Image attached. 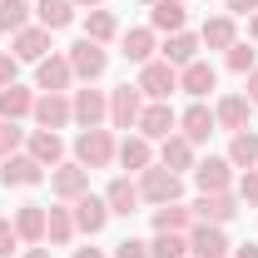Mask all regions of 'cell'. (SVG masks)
Listing matches in <instances>:
<instances>
[{
    "label": "cell",
    "mask_w": 258,
    "mask_h": 258,
    "mask_svg": "<svg viewBox=\"0 0 258 258\" xmlns=\"http://www.w3.org/2000/svg\"><path fill=\"white\" fill-rule=\"evenodd\" d=\"M214 129H219V119H214V109H209L204 99H194L189 109L179 114V134L189 139L194 149H199V144H209V134H214Z\"/></svg>",
    "instance_id": "5bb4252c"
},
{
    "label": "cell",
    "mask_w": 258,
    "mask_h": 258,
    "mask_svg": "<svg viewBox=\"0 0 258 258\" xmlns=\"http://www.w3.org/2000/svg\"><path fill=\"white\" fill-rule=\"evenodd\" d=\"M144 5H154V0H144Z\"/></svg>",
    "instance_id": "f907efd6"
},
{
    "label": "cell",
    "mask_w": 258,
    "mask_h": 258,
    "mask_svg": "<svg viewBox=\"0 0 258 258\" xmlns=\"http://www.w3.org/2000/svg\"><path fill=\"white\" fill-rule=\"evenodd\" d=\"M75 214H70V204H55V209H45V243L50 248H70L75 243Z\"/></svg>",
    "instance_id": "ffe728a7"
},
{
    "label": "cell",
    "mask_w": 258,
    "mask_h": 258,
    "mask_svg": "<svg viewBox=\"0 0 258 258\" xmlns=\"http://www.w3.org/2000/svg\"><path fill=\"white\" fill-rule=\"evenodd\" d=\"M20 144H25V129L10 124V119H0V164L10 159V154H20Z\"/></svg>",
    "instance_id": "74e56055"
},
{
    "label": "cell",
    "mask_w": 258,
    "mask_h": 258,
    "mask_svg": "<svg viewBox=\"0 0 258 258\" xmlns=\"http://www.w3.org/2000/svg\"><path fill=\"white\" fill-rule=\"evenodd\" d=\"M243 95H248V104H258V64L248 70V90H243Z\"/></svg>",
    "instance_id": "ee69618b"
},
{
    "label": "cell",
    "mask_w": 258,
    "mask_h": 258,
    "mask_svg": "<svg viewBox=\"0 0 258 258\" xmlns=\"http://www.w3.org/2000/svg\"><path fill=\"white\" fill-rule=\"evenodd\" d=\"M184 20H189L184 0H154V5H149V30L154 35H179Z\"/></svg>",
    "instance_id": "7402d4cb"
},
{
    "label": "cell",
    "mask_w": 258,
    "mask_h": 258,
    "mask_svg": "<svg viewBox=\"0 0 258 258\" xmlns=\"http://www.w3.org/2000/svg\"><path fill=\"white\" fill-rule=\"evenodd\" d=\"M114 159L124 164L129 174H144V169L154 164V144H149L144 134H124V139H119V154H114Z\"/></svg>",
    "instance_id": "484cf974"
},
{
    "label": "cell",
    "mask_w": 258,
    "mask_h": 258,
    "mask_svg": "<svg viewBox=\"0 0 258 258\" xmlns=\"http://www.w3.org/2000/svg\"><path fill=\"white\" fill-rule=\"evenodd\" d=\"M70 109H75V124H85V129H99L104 119H109V95L104 90H75L70 95Z\"/></svg>",
    "instance_id": "30bf717a"
},
{
    "label": "cell",
    "mask_w": 258,
    "mask_h": 258,
    "mask_svg": "<svg viewBox=\"0 0 258 258\" xmlns=\"http://www.w3.org/2000/svg\"><path fill=\"white\" fill-rule=\"evenodd\" d=\"M10 40H15L10 55H15L20 64H40L45 55H50V30H45V25H25L20 35H10Z\"/></svg>",
    "instance_id": "d6986e66"
},
{
    "label": "cell",
    "mask_w": 258,
    "mask_h": 258,
    "mask_svg": "<svg viewBox=\"0 0 258 258\" xmlns=\"http://www.w3.org/2000/svg\"><path fill=\"white\" fill-rule=\"evenodd\" d=\"M30 114H35V90H25L20 80L0 90V119H10V124H20V119H30Z\"/></svg>",
    "instance_id": "603a6c76"
},
{
    "label": "cell",
    "mask_w": 258,
    "mask_h": 258,
    "mask_svg": "<svg viewBox=\"0 0 258 258\" xmlns=\"http://www.w3.org/2000/svg\"><path fill=\"white\" fill-rule=\"evenodd\" d=\"M75 5H80V10H99L104 0H75Z\"/></svg>",
    "instance_id": "681fc988"
},
{
    "label": "cell",
    "mask_w": 258,
    "mask_h": 258,
    "mask_svg": "<svg viewBox=\"0 0 258 258\" xmlns=\"http://www.w3.org/2000/svg\"><path fill=\"white\" fill-rule=\"evenodd\" d=\"M70 85H75V70H70L64 55H45V60L35 64V90L40 95H64Z\"/></svg>",
    "instance_id": "7c38bea8"
},
{
    "label": "cell",
    "mask_w": 258,
    "mask_h": 258,
    "mask_svg": "<svg viewBox=\"0 0 258 258\" xmlns=\"http://www.w3.org/2000/svg\"><path fill=\"white\" fill-rule=\"evenodd\" d=\"M228 253H233V243L224 238L219 224H194L189 228V258H228Z\"/></svg>",
    "instance_id": "4fadbf2b"
},
{
    "label": "cell",
    "mask_w": 258,
    "mask_h": 258,
    "mask_svg": "<svg viewBox=\"0 0 258 258\" xmlns=\"http://www.w3.org/2000/svg\"><path fill=\"white\" fill-rule=\"evenodd\" d=\"M233 194H238V204H253V209H258V169H243Z\"/></svg>",
    "instance_id": "f35d334b"
},
{
    "label": "cell",
    "mask_w": 258,
    "mask_h": 258,
    "mask_svg": "<svg viewBox=\"0 0 258 258\" xmlns=\"http://www.w3.org/2000/svg\"><path fill=\"white\" fill-rule=\"evenodd\" d=\"M159 60H169L174 70H184V64H194V60H199V35H189V30L169 35V40L159 45Z\"/></svg>",
    "instance_id": "4dcf8cb0"
},
{
    "label": "cell",
    "mask_w": 258,
    "mask_h": 258,
    "mask_svg": "<svg viewBox=\"0 0 258 258\" xmlns=\"http://www.w3.org/2000/svg\"><path fill=\"white\" fill-rule=\"evenodd\" d=\"M75 0H35V25H45V30L55 35V30H64L70 20H75Z\"/></svg>",
    "instance_id": "1f68e13d"
},
{
    "label": "cell",
    "mask_w": 258,
    "mask_h": 258,
    "mask_svg": "<svg viewBox=\"0 0 258 258\" xmlns=\"http://www.w3.org/2000/svg\"><path fill=\"white\" fill-rule=\"evenodd\" d=\"M25 258H50V243H35V248H25Z\"/></svg>",
    "instance_id": "bcb514c9"
},
{
    "label": "cell",
    "mask_w": 258,
    "mask_h": 258,
    "mask_svg": "<svg viewBox=\"0 0 258 258\" xmlns=\"http://www.w3.org/2000/svg\"><path fill=\"white\" fill-rule=\"evenodd\" d=\"M149 258H189V233H154Z\"/></svg>",
    "instance_id": "d590c367"
},
{
    "label": "cell",
    "mask_w": 258,
    "mask_h": 258,
    "mask_svg": "<svg viewBox=\"0 0 258 258\" xmlns=\"http://www.w3.org/2000/svg\"><path fill=\"white\" fill-rule=\"evenodd\" d=\"M224 10H228V15H253L258 0H224Z\"/></svg>",
    "instance_id": "7bdbcfd3"
},
{
    "label": "cell",
    "mask_w": 258,
    "mask_h": 258,
    "mask_svg": "<svg viewBox=\"0 0 258 258\" xmlns=\"http://www.w3.org/2000/svg\"><path fill=\"white\" fill-rule=\"evenodd\" d=\"M159 164H164V169H174V174H184V169L199 164V159H194V144L179 134V129H174L169 139H159Z\"/></svg>",
    "instance_id": "83f0119b"
},
{
    "label": "cell",
    "mask_w": 258,
    "mask_h": 258,
    "mask_svg": "<svg viewBox=\"0 0 258 258\" xmlns=\"http://www.w3.org/2000/svg\"><path fill=\"white\" fill-rule=\"evenodd\" d=\"M15 248H20V233H15V224H10V219H0V258H10Z\"/></svg>",
    "instance_id": "ab89813d"
},
{
    "label": "cell",
    "mask_w": 258,
    "mask_h": 258,
    "mask_svg": "<svg viewBox=\"0 0 258 258\" xmlns=\"http://www.w3.org/2000/svg\"><path fill=\"white\" fill-rule=\"evenodd\" d=\"M104 204H109V214H119V219H129V214H139V184L134 179H109V189H104Z\"/></svg>",
    "instance_id": "4316f807"
},
{
    "label": "cell",
    "mask_w": 258,
    "mask_h": 258,
    "mask_svg": "<svg viewBox=\"0 0 258 258\" xmlns=\"http://www.w3.org/2000/svg\"><path fill=\"white\" fill-rule=\"evenodd\" d=\"M154 50H159V35L149 30V25H134V30L119 35V55H124L129 64H149Z\"/></svg>",
    "instance_id": "ac0fdd59"
},
{
    "label": "cell",
    "mask_w": 258,
    "mask_h": 258,
    "mask_svg": "<svg viewBox=\"0 0 258 258\" xmlns=\"http://www.w3.org/2000/svg\"><path fill=\"white\" fill-rule=\"evenodd\" d=\"M224 64L233 70V75H248V70L258 64V50H253V45H243V40H233V45L224 50Z\"/></svg>",
    "instance_id": "8d00e7d4"
},
{
    "label": "cell",
    "mask_w": 258,
    "mask_h": 258,
    "mask_svg": "<svg viewBox=\"0 0 258 258\" xmlns=\"http://www.w3.org/2000/svg\"><path fill=\"white\" fill-rule=\"evenodd\" d=\"M25 25H35V5L30 0H0V30L20 35Z\"/></svg>",
    "instance_id": "e575fe53"
},
{
    "label": "cell",
    "mask_w": 258,
    "mask_h": 258,
    "mask_svg": "<svg viewBox=\"0 0 258 258\" xmlns=\"http://www.w3.org/2000/svg\"><path fill=\"white\" fill-rule=\"evenodd\" d=\"M134 85H139V95H144V99H169L174 90H179V70L154 55L149 64H139V80H134Z\"/></svg>",
    "instance_id": "277c9868"
},
{
    "label": "cell",
    "mask_w": 258,
    "mask_h": 258,
    "mask_svg": "<svg viewBox=\"0 0 258 258\" xmlns=\"http://www.w3.org/2000/svg\"><path fill=\"white\" fill-rule=\"evenodd\" d=\"M64 60H70V70H75V80L95 85L99 75L109 70V50H104V45H95V40H75V45L64 50Z\"/></svg>",
    "instance_id": "3957f363"
},
{
    "label": "cell",
    "mask_w": 258,
    "mask_h": 258,
    "mask_svg": "<svg viewBox=\"0 0 258 258\" xmlns=\"http://www.w3.org/2000/svg\"><path fill=\"white\" fill-rule=\"evenodd\" d=\"M15 75H20V60H15L10 50H0V90H5V85H15Z\"/></svg>",
    "instance_id": "b9f144b4"
},
{
    "label": "cell",
    "mask_w": 258,
    "mask_h": 258,
    "mask_svg": "<svg viewBox=\"0 0 258 258\" xmlns=\"http://www.w3.org/2000/svg\"><path fill=\"white\" fill-rule=\"evenodd\" d=\"M114 258H149V243L144 238H124V243H114Z\"/></svg>",
    "instance_id": "60d3db41"
},
{
    "label": "cell",
    "mask_w": 258,
    "mask_h": 258,
    "mask_svg": "<svg viewBox=\"0 0 258 258\" xmlns=\"http://www.w3.org/2000/svg\"><path fill=\"white\" fill-rule=\"evenodd\" d=\"M139 114H144V95H139V85H119V90H109V129H134V124H139Z\"/></svg>",
    "instance_id": "52a82bcc"
},
{
    "label": "cell",
    "mask_w": 258,
    "mask_h": 258,
    "mask_svg": "<svg viewBox=\"0 0 258 258\" xmlns=\"http://www.w3.org/2000/svg\"><path fill=\"white\" fill-rule=\"evenodd\" d=\"M10 224L20 233V243H45V204H20Z\"/></svg>",
    "instance_id": "f1b7e54d"
},
{
    "label": "cell",
    "mask_w": 258,
    "mask_h": 258,
    "mask_svg": "<svg viewBox=\"0 0 258 258\" xmlns=\"http://www.w3.org/2000/svg\"><path fill=\"white\" fill-rule=\"evenodd\" d=\"M114 154H119V139H114V129H80L75 134V164H85L90 174L95 169H109L114 164Z\"/></svg>",
    "instance_id": "6da1fadb"
},
{
    "label": "cell",
    "mask_w": 258,
    "mask_h": 258,
    "mask_svg": "<svg viewBox=\"0 0 258 258\" xmlns=\"http://www.w3.org/2000/svg\"><path fill=\"white\" fill-rule=\"evenodd\" d=\"M25 154H35L45 169L64 164V139H60V129H30V134H25Z\"/></svg>",
    "instance_id": "e0dca14e"
},
{
    "label": "cell",
    "mask_w": 258,
    "mask_h": 258,
    "mask_svg": "<svg viewBox=\"0 0 258 258\" xmlns=\"http://www.w3.org/2000/svg\"><path fill=\"white\" fill-rule=\"evenodd\" d=\"M50 194L60 204H75L80 194H90V169L85 164H55L50 169Z\"/></svg>",
    "instance_id": "9c48e42d"
},
{
    "label": "cell",
    "mask_w": 258,
    "mask_h": 258,
    "mask_svg": "<svg viewBox=\"0 0 258 258\" xmlns=\"http://www.w3.org/2000/svg\"><path fill=\"white\" fill-rule=\"evenodd\" d=\"M174 129H179V114H174V104H169V99H144V114H139L134 134H144V139L154 144V139H169Z\"/></svg>",
    "instance_id": "8992f818"
},
{
    "label": "cell",
    "mask_w": 258,
    "mask_h": 258,
    "mask_svg": "<svg viewBox=\"0 0 258 258\" xmlns=\"http://www.w3.org/2000/svg\"><path fill=\"white\" fill-rule=\"evenodd\" d=\"M194 184H199V194H228L233 189V164H228L224 154L199 159L194 164Z\"/></svg>",
    "instance_id": "8fae6325"
},
{
    "label": "cell",
    "mask_w": 258,
    "mask_h": 258,
    "mask_svg": "<svg viewBox=\"0 0 258 258\" xmlns=\"http://www.w3.org/2000/svg\"><path fill=\"white\" fill-rule=\"evenodd\" d=\"M248 114H253V104H248V95H224L219 104H214V119H219V129H228V134L248 129Z\"/></svg>",
    "instance_id": "cb8c5ba5"
},
{
    "label": "cell",
    "mask_w": 258,
    "mask_h": 258,
    "mask_svg": "<svg viewBox=\"0 0 258 258\" xmlns=\"http://www.w3.org/2000/svg\"><path fill=\"white\" fill-rule=\"evenodd\" d=\"M189 209H194L199 224H219V228H224L228 219L238 214V194H233V189H228V194H199V204H189Z\"/></svg>",
    "instance_id": "9a60e30c"
},
{
    "label": "cell",
    "mask_w": 258,
    "mask_h": 258,
    "mask_svg": "<svg viewBox=\"0 0 258 258\" xmlns=\"http://www.w3.org/2000/svg\"><path fill=\"white\" fill-rule=\"evenodd\" d=\"M228 258H258V243H238V248H233Z\"/></svg>",
    "instance_id": "f6af8a7d"
},
{
    "label": "cell",
    "mask_w": 258,
    "mask_h": 258,
    "mask_svg": "<svg viewBox=\"0 0 258 258\" xmlns=\"http://www.w3.org/2000/svg\"><path fill=\"white\" fill-rule=\"evenodd\" d=\"M179 90H184V95H194V99H204L209 90H219V70H214L209 60L184 64V70H179Z\"/></svg>",
    "instance_id": "44dd1931"
},
{
    "label": "cell",
    "mask_w": 258,
    "mask_h": 258,
    "mask_svg": "<svg viewBox=\"0 0 258 258\" xmlns=\"http://www.w3.org/2000/svg\"><path fill=\"white\" fill-rule=\"evenodd\" d=\"M114 35H119V20H114V10H104V5H99V10H90V15H85V40H95V45H109Z\"/></svg>",
    "instance_id": "836d02e7"
},
{
    "label": "cell",
    "mask_w": 258,
    "mask_h": 258,
    "mask_svg": "<svg viewBox=\"0 0 258 258\" xmlns=\"http://www.w3.org/2000/svg\"><path fill=\"white\" fill-rule=\"evenodd\" d=\"M233 40H238L233 15H209V20H204V30H199V45H204V50H228Z\"/></svg>",
    "instance_id": "f546056e"
},
{
    "label": "cell",
    "mask_w": 258,
    "mask_h": 258,
    "mask_svg": "<svg viewBox=\"0 0 258 258\" xmlns=\"http://www.w3.org/2000/svg\"><path fill=\"white\" fill-rule=\"evenodd\" d=\"M45 179H50L45 164L35 159V154H25V149L0 164V184H5V189H35V184H45Z\"/></svg>",
    "instance_id": "5b68a950"
},
{
    "label": "cell",
    "mask_w": 258,
    "mask_h": 258,
    "mask_svg": "<svg viewBox=\"0 0 258 258\" xmlns=\"http://www.w3.org/2000/svg\"><path fill=\"white\" fill-rule=\"evenodd\" d=\"M70 214H75V228H80V233H90V238L104 233V224L114 219V214H109V204H104V194H80V199L70 204Z\"/></svg>",
    "instance_id": "ba28073f"
},
{
    "label": "cell",
    "mask_w": 258,
    "mask_h": 258,
    "mask_svg": "<svg viewBox=\"0 0 258 258\" xmlns=\"http://www.w3.org/2000/svg\"><path fill=\"white\" fill-rule=\"evenodd\" d=\"M179 194H184V179H179L174 169H164V164H149V169L139 174V199L154 204V209H159V204H174Z\"/></svg>",
    "instance_id": "7a4b0ae2"
},
{
    "label": "cell",
    "mask_w": 258,
    "mask_h": 258,
    "mask_svg": "<svg viewBox=\"0 0 258 258\" xmlns=\"http://www.w3.org/2000/svg\"><path fill=\"white\" fill-rule=\"evenodd\" d=\"M248 40H253V45H258V10H253V15H248Z\"/></svg>",
    "instance_id": "7dc6e473"
},
{
    "label": "cell",
    "mask_w": 258,
    "mask_h": 258,
    "mask_svg": "<svg viewBox=\"0 0 258 258\" xmlns=\"http://www.w3.org/2000/svg\"><path fill=\"white\" fill-rule=\"evenodd\" d=\"M194 224H199V219H194V209L184 204V199H174V204H159V209H154V233H189Z\"/></svg>",
    "instance_id": "d4e9b609"
},
{
    "label": "cell",
    "mask_w": 258,
    "mask_h": 258,
    "mask_svg": "<svg viewBox=\"0 0 258 258\" xmlns=\"http://www.w3.org/2000/svg\"><path fill=\"white\" fill-rule=\"evenodd\" d=\"M233 169H258V134L253 129H238L233 139H228V154H224Z\"/></svg>",
    "instance_id": "d6a6232c"
},
{
    "label": "cell",
    "mask_w": 258,
    "mask_h": 258,
    "mask_svg": "<svg viewBox=\"0 0 258 258\" xmlns=\"http://www.w3.org/2000/svg\"><path fill=\"white\" fill-rule=\"evenodd\" d=\"M75 258H104L99 248H75Z\"/></svg>",
    "instance_id": "c3c4849f"
},
{
    "label": "cell",
    "mask_w": 258,
    "mask_h": 258,
    "mask_svg": "<svg viewBox=\"0 0 258 258\" xmlns=\"http://www.w3.org/2000/svg\"><path fill=\"white\" fill-rule=\"evenodd\" d=\"M35 129H64L75 124V109H70V95H35Z\"/></svg>",
    "instance_id": "2e32d148"
}]
</instances>
